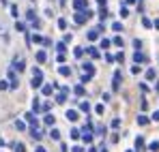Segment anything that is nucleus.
<instances>
[{
  "label": "nucleus",
  "instance_id": "obj_1",
  "mask_svg": "<svg viewBox=\"0 0 159 152\" xmlns=\"http://www.w3.org/2000/svg\"><path fill=\"white\" fill-rule=\"evenodd\" d=\"M82 71H84L82 84H86V81H90V79L95 77V67H93V62H84V64H82Z\"/></svg>",
  "mask_w": 159,
  "mask_h": 152
},
{
  "label": "nucleus",
  "instance_id": "obj_2",
  "mask_svg": "<svg viewBox=\"0 0 159 152\" xmlns=\"http://www.w3.org/2000/svg\"><path fill=\"white\" fill-rule=\"evenodd\" d=\"M93 17V11H75V15H73V20H75V24H86V20H90Z\"/></svg>",
  "mask_w": 159,
  "mask_h": 152
},
{
  "label": "nucleus",
  "instance_id": "obj_3",
  "mask_svg": "<svg viewBox=\"0 0 159 152\" xmlns=\"http://www.w3.org/2000/svg\"><path fill=\"white\" fill-rule=\"evenodd\" d=\"M32 88H41L43 86V73H41V69H37L34 67V71H32V84H30Z\"/></svg>",
  "mask_w": 159,
  "mask_h": 152
},
{
  "label": "nucleus",
  "instance_id": "obj_4",
  "mask_svg": "<svg viewBox=\"0 0 159 152\" xmlns=\"http://www.w3.org/2000/svg\"><path fill=\"white\" fill-rule=\"evenodd\" d=\"M24 69H26V62H24V58H22V56H20V58H15V60H13V71H20V73H22Z\"/></svg>",
  "mask_w": 159,
  "mask_h": 152
},
{
  "label": "nucleus",
  "instance_id": "obj_5",
  "mask_svg": "<svg viewBox=\"0 0 159 152\" xmlns=\"http://www.w3.org/2000/svg\"><path fill=\"white\" fill-rule=\"evenodd\" d=\"M120 81H123V75H120V71H116V73H114V77H112V90H114V92L118 90Z\"/></svg>",
  "mask_w": 159,
  "mask_h": 152
},
{
  "label": "nucleus",
  "instance_id": "obj_6",
  "mask_svg": "<svg viewBox=\"0 0 159 152\" xmlns=\"http://www.w3.org/2000/svg\"><path fill=\"white\" fill-rule=\"evenodd\" d=\"M24 118H26V122H28V124H32V128H37V127H39V120H37V114H32V111H28V114L24 116Z\"/></svg>",
  "mask_w": 159,
  "mask_h": 152
},
{
  "label": "nucleus",
  "instance_id": "obj_7",
  "mask_svg": "<svg viewBox=\"0 0 159 152\" xmlns=\"http://www.w3.org/2000/svg\"><path fill=\"white\" fill-rule=\"evenodd\" d=\"M73 9L75 11H86L88 9V0H73Z\"/></svg>",
  "mask_w": 159,
  "mask_h": 152
},
{
  "label": "nucleus",
  "instance_id": "obj_8",
  "mask_svg": "<svg viewBox=\"0 0 159 152\" xmlns=\"http://www.w3.org/2000/svg\"><path fill=\"white\" fill-rule=\"evenodd\" d=\"M86 51H88V54H90V58H95V60H97V58H101V51L97 50V47H93V45H90V47H86Z\"/></svg>",
  "mask_w": 159,
  "mask_h": 152
},
{
  "label": "nucleus",
  "instance_id": "obj_9",
  "mask_svg": "<svg viewBox=\"0 0 159 152\" xmlns=\"http://www.w3.org/2000/svg\"><path fill=\"white\" fill-rule=\"evenodd\" d=\"M133 62H135V64H140V62H146V56H144L142 51H135V54H133Z\"/></svg>",
  "mask_w": 159,
  "mask_h": 152
},
{
  "label": "nucleus",
  "instance_id": "obj_10",
  "mask_svg": "<svg viewBox=\"0 0 159 152\" xmlns=\"http://www.w3.org/2000/svg\"><path fill=\"white\" fill-rule=\"evenodd\" d=\"M34 58H37V62H39V64H43V62L48 60V54L41 50V51H37V56H34Z\"/></svg>",
  "mask_w": 159,
  "mask_h": 152
},
{
  "label": "nucleus",
  "instance_id": "obj_11",
  "mask_svg": "<svg viewBox=\"0 0 159 152\" xmlns=\"http://www.w3.org/2000/svg\"><path fill=\"white\" fill-rule=\"evenodd\" d=\"M58 73H60L62 77H69V75H71V67H67V64H62V67L58 69Z\"/></svg>",
  "mask_w": 159,
  "mask_h": 152
},
{
  "label": "nucleus",
  "instance_id": "obj_12",
  "mask_svg": "<svg viewBox=\"0 0 159 152\" xmlns=\"http://www.w3.org/2000/svg\"><path fill=\"white\" fill-rule=\"evenodd\" d=\"M52 90H54V84H52V86H50V84H43V86H41V92H43L45 97H50Z\"/></svg>",
  "mask_w": 159,
  "mask_h": 152
},
{
  "label": "nucleus",
  "instance_id": "obj_13",
  "mask_svg": "<svg viewBox=\"0 0 159 152\" xmlns=\"http://www.w3.org/2000/svg\"><path fill=\"white\" fill-rule=\"evenodd\" d=\"M43 122H45L48 127H54V122H56V118H54V114H45V118H43Z\"/></svg>",
  "mask_w": 159,
  "mask_h": 152
},
{
  "label": "nucleus",
  "instance_id": "obj_14",
  "mask_svg": "<svg viewBox=\"0 0 159 152\" xmlns=\"http://www.w3.org/2000/svg\"><path fill=\"white\" fill-rule=\"evenodd\" d=\"M99 32H101V30H97V28L88 30V39H90V41H97V39H99Z\"/></svg>",
  "mask_w": 159,
  "mask_h": 152
},
{
  "label": "nucleus",
  "instance_id": "obj_15",
  "mask_svg": "<svg viewBox=\"0 0 159 152\" xmlns=\"http://www.w3.org/2000/svg\"><path fill=\"white\" fill-rule=\"evenodd\" d=\"M67 120L75 122V120H78V111H75V109H67Z\"/></svg>",
  "mask_w": 159,
  "mask_h": 152
},
{
  "label": "nucleus",
  "instance_id": "obj_16",
  "mask_svg": "<svg viewBox=\"0 0 159 152\" xmlns=\"http://www.w3.org/2000/svg\"><path fill=\"white\" fill-rule=\"evenodd\" d=\"M80 137L84 139V144H93V137H95V135H93V133H80Z\"/></svg>",
  "mask_w": 159,
  "mask_h": 152
},
{
  "label": "nucleus",
  "instance_id": "obj_17",
  "mask_svg": "<svg viewBox=\"0 0 159 152\" xmlns=\"http://www.w3.org/2000/svg\"><path fill=\"white\" fill-rule=\"evenodd\" d=\"M142 148H144V137H142V135H138V137H135V150L140 152Z\"/></svg>",
  "mask_w": 159,
  "mask_h": 152
},
{
  "label": "nucleus",
  "instance_id": "obj_18",
  "mask_svg": "<svg viewBox=\"0 0 159 152\" xmlns=\"http://www.w3.org/2000/svg\"><path fill=\"white\" fill-rule=\"evenodd\" d=\"M106 124H97V127H95V133H93V135H106Z\"/></svg>",
  "mask_w": 159,
  "mask_h": 152
},
{
  "label": "nucleus",
  "instance_id": "obj_19",
  "mask_svg": "<svg viewBox=\"0 0 159 152\" xmlns=\"http://www.w3.org/2000/svg\"><path fill=\"white\" fill-rule=\"evenodd\" d=\"M135 120H138V124H140V127H146V124H148V118H146L144 114H140V116H138Z\"/></svg>",
  "mask_w": 159,
  "mask_h": 152
},
{
  "label": "nucleus",
  "instance_id": "obj_20",
  "mask_svg": "<svg viewBox=\"0 0 159 152\" xmlns=\"http://www.w3.org/2000/svg\"><path fill=\"white\" fill-rule=\"evenodd\" d=\"M30 137H32V139H37V141H39V139H41V137H43V133H39V131H37V128H30Z\"/></svg>",
  "mask_w": 159,
  "mask_h": 152
},
{
  "label": "nucleus",
  "instance_id": "obj_21",
  "mask_svg": "<svg viewBox=\"0 0 159 152\" xmlns=\"http://www.w3.org/2000/svg\"><path fill=\"white\" fill-rule=\"evenodd\" d=\"M80 109L88 114V111H90V103H88V101H80Z\"/></svg>",
  "mask_w": 159,
  "mask_h": 152
},
{
  "label": "nucleus",
  "instance_id": "obj_22",
  "mask_svg": "<svg viewBox=\"0 0 159 152\" xmlns=\"http://www.w3.org/2000/svg\"><path fill=\"white\" fill-rule=\"evenodd\" d=\"M28 41H32V43H43V37H41V34H32V37H28Z\"/></svg>",
  "mask_w": 159,
  "mask_h": 152
},
{
  "label": "nucleus",
  "instance_id": "obj_23",
  "mask_svg": "<svg viewBox=\"0 0 159 152\" xmlns=\"http://www.w3.org/2000/svg\"><path fill=\"white\" fill-rule=\"evenodd\" d=\"M37 111H41V103H39V99L32 101V114H37Z\"/></svg>",
  "mask_w": 159,
  "mask_h": 152
},
{
  "label": "nucleus",
  "instance_id": "obj_24",
  "mask_svg": "<svg viewBox=\"0 0 159 152\" xmlns=\"http://www.w3.org/2000/svg\"><path fill=\"white\" fill-rule=\"evenodd\" d=\"M50 137L58 141V139H60V131H58V128H52V131H50Z\"/></svg>",
  "mask_w": 159,
  "mask_h": 152
},
{
  "label": "nucleus",
  "instance_id": "obj_25",
  "mask_svg": "<svg viewBox=\"0 0 159 152\" xmlns=\"http://www.w3.org/2000/svg\"><path fill=\"white\" fill-rule=\"evenodd\" d=\"M56 50H58V54H67V43H58Z\"/></svg>",
  "mask_w": 159,
  "mask_h": 152
},
{
  "label": "nucleus",
  "instance_id": "obj_26",
  "mask_svg": "<svg viewBox=\"0 0 159 152\" xmlns=\"http://www.w3.org/2000/svg\"><path fill=\"white\" fill-rule=\"evenodd\" d=\"M112 30H114V32H123V24H120V22H114V24H112Z\"/></svg>",
  "mask_w": 159,
  "mask_h": 152
},
{
  "label": "nucleus",
  "instance_id": "obj_27",
  "mask_svg": "<svg viewBox=\"0 0 159 152\" xmlns=\"http://www.w3.org/2000/svg\"><path fill=\"white\" fill-rule=\"evenodd\" d=\"M73 92H75L78 97H84V86H82V84H80V86H75V88H73Z\"/></svg>",
  "mask_w": 159,
  "mask_h": 152
},
{
  "label": "nucleus",
  "instance_id": "obj_28",
  "mask_svg": "<svg viewBox=\"0 0 159 152\" xmlns=\"http://www.w3.org/2000/svg\"><path fill=\"white\" fill-rule=\"evenodd\" d=\"M15 128H17V131H24V128H26V122H24V120H15Z\"/></svg>",
  "mask_w": 159,
  "mask_h": 152
},
{
  "label": "nucleus",
  "instance_id": "obj_29",
  "mask_svg": "<svg viewBox=\"0 0 159 152\" xmlns=\"http://www.w3.org/2000/svg\"><path fill=\"white\" fill-rule=\"evenodd\" d=\"M13 148H15V152H26V146L20 141V144H13Z\"/></svg>",
  "mask_w": 159,
  "mask_h": 152
},
{
  "label": "nucleus",
  "instance_id": "obj_30",
  "mask_svg": "<svg viewBox=\"0 0 159 152\" xmlns=\"http://www.w3.org/2000/svg\"><path fill=\"white\" fill-rule=\"evenodd\" d=\"M112 43H114L116 47H123V45H125V41H123V37H116V39H114Z\"/></svg>",
  "mask_w": 159,
  "mask_h": 152
},
{
  "label": "nucleus",
  "instance_id": "obj_31",
  "mask_svg": "<svg viewBox=\"0 0 159 152\" xmlns=\"http://www.w3.org/2000/svg\"><path fill=\"white\" fill-rule=\"evenodd\" d=\"M148 150H151V152H159V141H153V144H148Z\"/></svg>",
  "mask_w": 159,
  "mask_h": 152
},
{
  "label": "nucleus",
  "instance_id": "obj_32",
  "mask_svg": "<svg viewBox=\"0 0 159 152\" xmlns=\"http://www.w3.org/2000/svg\"><path fill=\"white\" fill-rule=\"evenodd\" d=\"M58 28H60V30H67V20H65V17L58 20Z\"/></svg>",
  "mask_w": 159,
  "mask_h": 152
},
{
  "label": "nucleus",
  "instance_id": "obj_33",
  "mask_svg": "<svg viewBox=\"0 0 159 152\" xmlns=\"http://www.w3.org/2000/svg\"><path fill=\"white\" fill-rule=\"evenodd\" d=\"M65 101H67V94H65V92L56 94V103H65Z\"/></svg>",
  "mask_w": 159,
  "mask_h": 152
},
{
  "label": "nucleus",
  "instance_id": "obj_34",
  "mask_svg": "<svg viewBox=\"0 0 159 152\" xmlns=\"http://www.w3.org/2000/svg\"><path fill=\"white\" fill-rule=\"evenodd\" d=\"M110 45H112V41H110V39H101V50H107Z\"/></svg>",
  "mask_w": 159,
  "mask_h": 152
},
{
  "label": "nucleus",
  "instance_id": "obj_35",
  "mask_svg": "<svg viewBox=\"0 0 159 152\" xmlns=\"http://www.w3.org/2000/svg\"><path fill=\"white\" fill-rule=\"evenodd\" d=\"M142 26H144V28H151V26H153V22H151L148 17H142Z\"/></svg>",
  "mask_w": 159,
  "mask_h": 152
},
{
  "label": "nucleus",
  "instance_id": "obj_36",
  "mask_svg": "<svg viewBox=\"0 0 159 152\" xmlns=\"http://www.w3.org/2000/svg\"><path fill=\"white\" fill-rule=\"evenodd\" d=\"M11 15L17 20V15H20V13H17V4H11Z\"/></svg>",
  "mask_w": 159,
  "mask_h": 152
},
{
  "label": "nucleus",
  "instance_id": "obj_37",
  "mask_svg": "<svg viewBox=\"0 0 159 152\" xmlns=\"http://www.w3.org/2000/svg\"><path fill=\"white\" fill-rule=\"evenodd\" d=\"M73 54H75V58H82V56H84V47H75Z\"/></svg>",
  "mask_w": 159,
  "mask_h": 152
},
{
  "label": "nucleus",
  "instance_id": "obj_38",
  "mask_svg": "<svg viewBox=\"0 0 159 152\" xmlns=\"http://www.w3.org/2000/svg\"><path fill=\"white\" fill-rule=\"evenodd\" d=\"M0 34L7 37V24H4V22H0Z\"/></svg>",
  "mask_w": 159,
  "mask_h": 152
},
{
  "label": "nucleus",
  "instance_id": "obj_39",
  "mask_svg": "<svg viewBox=\"0 0 159 152\" xmlns=\"http://www.w3.org/2000/svg\"><path fill=\"white\" fill-rule=\"evenodd\" d=\"M30 24H32L34 28H37V30H39V28H41V20H39V17H34V20L30 22Z\"/></svg>",
  "mask_w": 159,
  "mask_h": 152
},
{
  "label": "nucleus",
  "instance_id": "obj_40",
  "mask_svg": "<svg viewBox=\"0 0 159 152\" xmlns=\"http://www.w3.org/2000/svg\"><path fill=\"white\" fill-rule=\"evenodd\" d=\"M129 15V9L127 7H120V17H127Z\"/></svg>",
  "mask_w": 159,
  "mask_h": 152
},
{
  "label": "nucleus",
  "instance_id": "obj_41",
  "mask_svg": "<svg viewBox=\"0 0 159 152\" xmlns=\"http://www.w3.org/2000/svg\"><path fill=\"white\" fill-rule=\"evenodd\" d=\"M133 47H135V51H140V47H142V41H140V39H135V41H133Z\"/></svg>",
  "mask_w": 159,
  "mask_h": 152
},
{
  "label": "nucleus",
  "instance_id": "obj_42",
  "mask_svg": "<svg viewBox=\"0 0 159 152\" xmlns=\"http://www.w3.org/2000/svg\"><path fill=\"white\" fill-rule=\"evenodd\" d=\"M26 20H28V22H32V20H34V11H32V9L26 13Z\"/></svg>",
  "mask_w": 159,
  "mask_h": 152
},
{
  "label": "nucleus",
  "instance_id": "obj_43",
  "mask_svg": "<svg viewBox=\"0 0 159 152\" xmlns=\"http://www.w3.org/2000/svg\"><path fill=\"white\" fill-rule=\"evenodd\" d=\"M15 28H17V30H20V32H26V26L22 24V22H17V24H15Z\"/></svg>",
  "mask_w": 159,
  "mask_h": 152
},
{
  "label": "nucleus",
  "instance_id": "obj_44",
  "mask_svg": "<svg viewBox=\"0 0 159 152\" xmlns=\"http://www.w3.org/2000/svg\"><path fill=\"white\" fill-rule=\"evenodd\" d=\"M146 79H155V71H153V69L146 71Z\"/></svg>",
  "mask_w": 159,
  "mask_h": 152
},
{
  "label": "nucleus",
  "instance_id": "obj_45",
  "mask_svg": "<svg viewBox=\"0 0 159 152\" xmlns=\"http://www.w3.org/2000/svg\"><path fill=\"white\" fill-rule=\"evenodd\" d=\"M71 139H80V131H78V128L71 131Z\"/></svg>",
  "mask_w": 159,
  "mask_h": 152
},
{
  "label": "nucleus",
  "instance_id": "obj_46",
  "mask_svg": "<svg viewBox=\"0 0 159 152\" xmlns=\"http://www.w3.org/2000/svg\"><path fill=\"white\" fill-rule=\"evenodd\" d=\"M114 60H118V62H123V60H125V54H123V51H118V54H116V58H114Z\"/></svg>",
  "mask_w": 159,
  "mask_h": 152
},
{
  "label": "nucleus",
  "instance_id": "obj_47",
  "mask_svg": "<svg viewBox=\"0 0 159 152\" xmlns=\"http://www.w3.org/2000/svg\"><path fill=\"white\" fill-rule=\"evenodd\" d=\"M95 114H99V116H101V114H103V103H101V105H97V107H95Z\"/></svg>",
  "mask_w": 159,
  "mask_h": 152
},
{
  "label": "nucleus",
  "instance_id": "obj_48",
  "mask_svg": "<svg viewBox=\"0 0 159 152\" xmlns=\"http://www.w3.org/2000/svg\"><path fill=\"white\" fill-rule=\"evenodd\" d=\"M9 88V81H4V79H0V90H7Z\"/></svg>",
  "mask_w": 159,
  "mask_h": 152
},
{
  "label": "nucleus",
  "instance_id": "obj_49",
  "mask_svg": "<svg viewBox=\"0 0 159 152\" xmlns=\"http://www.w3.org/2000/svg\"><path fill=\"white\" fill-rule=\"evenodd\" d=\"M120 127V120H118V118H114V120H112V128H118Z\"/></svg>",
  "mask_w": 159,
  "mask_h": 152
},
{
  "label": "nucleus",
  "instance_id": "obj_50",
  "mask_svg": "<svg viewBox=\"0 0 159 152\" xmlns=\"http://www.w3.org/2000/svg\"><path fill=\"white\" fill-rule=\"evenodd\" d=\"M151 120H155V122H159V109H157V111H153V116H151Z\"/></svg>",
  "mask_w": 159,
  "mask_h": 152
},
{
  "label": "nucleus",
  "instance_id": "obj_51",
  "mask_svg": "<svg viewBox=\"0 0 159 152\" xmlns=\"http://www.w3.org/2000/svg\"><path fill=\"white\" fill-rule=\"evenodd\" d=\"M140 71H142V69H140V67H138V64H135V67H131V73H133V75H138V73H140Z\"/></svg>",
  "mask_w": 159,
  "mask_h": 152
},
{
  "label": "nucleus",
  "instance_id": "obj_52",
  "mask_svg": "<svg viewBox=\"0 0 159 152\" xmlns=\"http://www.w3.org/2000/svg\"><path fill=\"white\" fill-rule=\"evenodd\" d=\"M71 152H84V148H82V146H75V148H73Z\"/></svg>",
  "mask_w": 159,
  "mask_h": 152
},
{
  "label": "nucleus",
  "instance_id": "obj_53",
  "mask_svg": "<svg viewBox=\"0 0 159 152\" xmlns=\"http://www.w3.org/2000/svg\"><path fill=\"white\" fill-rule=\"evenodd\" d=\"M34 152H48V150H45L43 146H39V148H37V150H34Z\"/></svg>",
  "mask_w": 159,
  "mask_h": 152
},
{
  "label": "nucleus",
  "instance_id": "obj_54",
  "mask_svg": "<svg viewBox=\"0 0 159 152\" xmlns=\"http://www.w3.org/2000/svg\"><path fill=\"white\" fill-rule=\"evenodd\" d=\"M97 2H99V4H101V7H106V0H97Z\"/></svg>",
  "mask_w": 159,
  "mask_h": 152
},
{
  "label": "nucleus",
  "instance_id": "obj_55",
  "mask_svg": "<svg viewBox=\"0 0 159 152\" xmlns=\"http://www.w3.org/2000/svg\"><path fill=\"white\" fill-rule=\"evenodd\" d=\"M153 26H155V28L159 30V20H155V24H153Z\"/></svg>",
  "mask_w": 159,
  "mask_h": 152
},
{
  "label": "nucleus",
  "instance_id": "obj_56",
  "mask_svg": "<svg viewBox=\"0 0 159 152\" xmlns=\"http://www.w3.org/2000/svg\"><path fill=\"white\" fill-rule=\"evenodd\" d=\"M135 2H138V0H127V4H135Z\"/></svg>",
  "mask_w": 159,
  "mask_h": 152
},
{
  "label": "nucleus",
  "instance_id": "obj_57",
  "mask_svg": "<svg viewBox=\"0 0 159 152\" xmlns=\"http://www.w3.org/2000/svg\"><path fill=\"white\" fill-rule=\"evenodd\" d=\"M88 152H99V150H97V148H90V150H88Z\"/></svg>",
  "mask_w": 159,
  "mask_h": 152
},
{
  "label": "nucleus",
  "instance_id": "obj_58",
  "mask_svg": "<svg viewBox=\"0 0 159 152\" xmlns=\"http://www.w3.org/2000/svg\"><path fill=\"white\" fill-rule=\"evenodd\" d=\"M0 146H4V139H2V137H0Z\"/></svg>",
  "mask_w": 159,
  "mask_h": 152
},
{
  "label": "nucleus",
  "instance_id": "obj_59",
  "mask_svg": "<svg viewBox=\"0 0 159 152\" xmlns=\"http://www.w3.org/2000/svg\"><path fill=\"white\" fill-rule=\"evenodd\" d=\"M127 152H133V150H127Z\"/></svg>",
  "mask_w": 159,
  "mask_h": 152
}]
</instances>
